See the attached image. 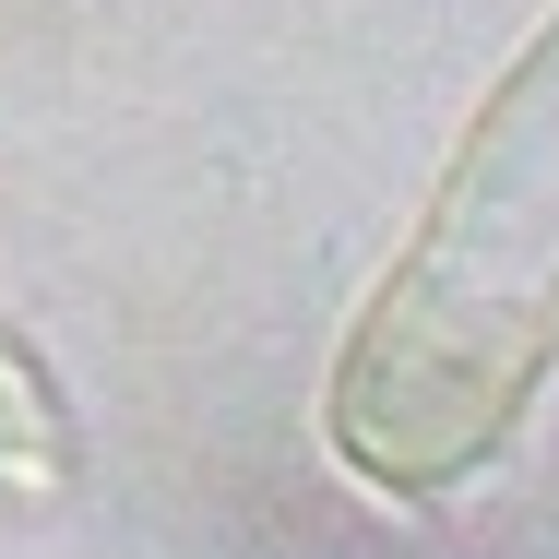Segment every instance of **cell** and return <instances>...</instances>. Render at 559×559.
<instances>
[{"label": "cell", "mask_w": 559, "mask_h": 559, "mask_svg": "<svg viewBox=\"0 0 559 559\" xmlns=\"http://www.w3.org/2000/svg\"><path fill=\"white\" fill-rule=\"evenodd\" d=\"M559 357V24L488 96L429 226L345 334L334 441L381 488H441L512 441Z\"/></svg>", "instance_id": "1"}]
</instances>
